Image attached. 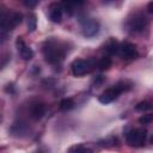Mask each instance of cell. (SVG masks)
Wrapping results in <instances>:
<instances>
[{
  "mask_svg": "<svg viewBox=\"0 0 153 153\" xmlns=\"http://www.w3.org/2000/svg\"><path fill=\"white\" fill-rule=\"evenodd\" d=\"M43 54H44L45 60L49 63H59L60 61L63 60L65 50L62 47H60V44L56 41L50 39L49 42L45 43L43 48Z\"/></svg>",
  "mask_w": 153,
  "mask_h": 153,
  "instance_id": "1",
  "label": "cell"
},
{
  "mask_svg": "<svg viewBox=\"0 0 153 153\" xmlns=\"http://www.w3.org/2000/svg\"><path fill=\"white\" fill-rule=\"evenodd\" d=\"M146 136H147L146 129L136 128V129H131L130 131L127 133L126 141L131 147H141L146 142Z\"/></svg>",
  "mask_w": 153,
  "mask_h": 153,
  "instance_id": "2",
  "label": "cell"
},
{
  "mask_svg": "<svg viewBox=\"0 0 153 153\" xmlns=\"http://www.w3.org/2000/svg\"><path fill=\"white\" fill-rule=\"evenodd\" d=\"M94 66H96V63L92 59H88V60L78 59V60L73 61V63H72V72L75 76H81V75L90 73L94 68Z\"/></svg>",
  "mask_w": 153,
  "mask_h": 153,
  "instance_id": "3",
  "label": "cell"
},
{
  "mask_svg": "<svg viewBox=\"0 0 153 153\" xmlns=\"http://www.w3.org/2000/svg\"><path fill=\"white\" fill-rule=\"evenodd\" d=\"M23 20V16L19 12H11V13H2L1 14V30L10 31L17 25H19Z\"/></svg>",
  "mask_w": 153,
  "mask_h": 153,
  "instance_id": "4",
  "label": "cell"
},
{
  "mask_svg": "<svg viewBox=\"0 0 153 153\" xmlns=\"http://www.w3.org/2000/svg\"><path fill=\"white\" fill-rule=\"evenodd\" d=\"M147 25H148L147 18L143 14H140V13H135L127 22V26L133 32H141L147 27Z\"/></svg>",
  "mask_w": 153,
  "mask_h": 153,
  "instance_id": "5",
  "label": "cell"
},
{
  "mask_svg": "<svg viewBox=\"0 0 153 153\" xmlns=\"http://www.w3.org/2000/svg\"><path fill=\"white\" fill-rule=\"evenodd\" d=\"M81 31L86 37H92L99 31V23L93 18H85L81 20Z\"/></svg>",
  "mask_w": 153,
  "mask_h": 153,
  "instance_id": "6",
  "label": "cell"
},
{
  "mask_svg": "<svg viewBox=\"0 0 153 153\" xmlns=\"http://www.w3.org/2000/svg\"><path fill=\"white\" fill-rule=\"evenodd\" d=\"M118 55L124 59V60H133L135 57H137V49L136 47L133 44V43H129V42H124V43H121L120 44V48H118Z\"/></svg>",
  "mask_w": 153,
  "mask_h": 153,
  "instance_id": "7",
  "label": "cell"
},
{
  "mask_svg": "<svg viewBox=\"0 0 153 153\" xmlns=\"http://www.w3.org/2000/svg\"><path fill=\"white\" fill-rule=\"evenodd\" d=\"M122 92H121V90L116 86V85H114L112 87H109V88H106L100 96H99V98H98V100L102 103V104H109V103H111V102H114L120 94H121Z\"/></svg>",
  "mask_w": 153,
  "mask_h": 153,
  "instance_id": "8",
  "label": "cell"
},
{
  "mask_svg": "<svg viewBox=\"0 0 153 153\" xmlns=\"http://www.w3.org/2000/svg\"><path fill=\"white\" fill-rule=\"evenodd\" d=\"M16 45H17V50L20 55V57L25 61H29L33 57V51L32 49L24 42L23 37H18L17 41H16Z\"/></svg>",
  "mask_w": 153,
  "mask_h": 153,
  "instance_id": "9",
  "label": "cell"
},
{
  "mask_svg": "<svg viewBox=\"0 0 153 153\" xmlns=\"http://www.w3.org/2000/svg\"><path fill=\"white\" fill-rule=\"evenodd\" d=\"M49 18L54 23H60L62 18V7L60 4H51L49 6Z\"/></svg>",
  "mask_w": 153,
  "mask_h": 153,
  "instance_id": "10",
  "label": "cell"
},
{
  "mask_svg": "<svg viewBox=\"0 0 153 153\" xmlns=\"http://www.w3.org/2000/svg\"><path fill=\"white\" fill-rule=\"evenodd\" d=\"M118 48H120V43L117 42V39L115 38H109L108 42L105 43L104 45V50L110 54V55H114V54H118Z\"/></svg>",
  "mask_w": 153,
  "mask_h": 153,
  "instance_id": "11",
  "label": "cell"
},
{
  "mask_svg": "<svg viewBox=\"0 0 153 153\" xmlns=\"http://www.w3.org/2000/svg\"><path fill=\"white\" fill-rule=\"evenodd\" d=\"M45 114V106L42 103H36L31 106V117L35 120H39Z\"/></svg>",
  "mask_w": 153,
  "mask_h": 153,
  "instance_id": "12",
  "label": "cell"
},
{
  "mask_svg": "<svg viewBox=\"0 0 153 153\" xmlns=\"http://www.w3.org/2000/svg\"><path fill=\"white\" fill-rule=\"evenodd\" d=\"M68 153H93V151H92L91 148H88V147H86V146L79 143V145L72 146V147L69 148Z\"/></svg>",
  "mask_w": 153,
  "mask_h": 153,
  "instance_id": "13",
  "label": "cell"
},
{
  "mask_svg": "<svg viewBox=\"0 0 153 153\" xmlns=\"http://www.w3.org/2000/svg\"><path fill=\"white\" fill-rule=\"evenodd\" d=\"M74 100L72 98H63L61 102H60V110L62 111H69L74 108Z\"/></svg>",
  "mask_w": 153,
  "mask_h": 153,
  "instance_id": "14",
  "label": "cell"
},
{
  "mask_svg": "<svg viewBox=\"0 0 153 153\" xmlns=\"http://www.w3.org/2000/svg\"><path fill=\"white\" fill-rule=\"evenodd\" d=\"M153 109V102H149V100H143V102H140L135 105V110L136 111H149Z\"/></svg>",
  "mask_w": 153,
  "mask_h": 153,
  "instance_id": "15",
  "label": "cell"
},
{
  "mask_svg": "<svg viewBox=\"0 0 153 153\" xmlns=\"http://www.w3.org/2000/svg\"><path fill=\"white\" fill-rule=\"evenodd\" d=\"M111 65H112V61H111V59L110 57H102L99 61H98V63H97V66H98V68L100 69V71H106V69H109L110 67H111Z\"/></svg>",
  "mask_w": 153,
  "mask_h": 153,
  "instance_id": "16",
  "label": "cell"
},
{
  "mask_svg": "<svg viewBox=\"0 0 153 153\" xmlns=\"http://www.w3.org/2000/svg\"><path fill=\"white\" fill-rule=\"evenodd\" d=\"M36 26H37L36 16H35L33 13H31V14H29V17H27V30H29L30 32H32V31L36 30Z\"/></svg>",
  "mask_w": 153,
  "mask_h": 153,
  "instance_id": "17",
  "label": "cell"
},
{
  "mask_svg": "<svg viewBox=\"0 0 153 153\" xmlns=\"http://www.w3.org/2000/svg\"><path fill=\"white\" fill-rule=\"evenodd\" d=\"M139 122H140L141 124H149L151 122H153V114L142 115V116L139 118Z\"/></svg>",
  "mask_w": 153,
  "mask_h": 153,
  "instance_id": "18",
  "label": "cell"
},
{
  "mask_svg": "<svg viewBox=\"0 0 153 153\" xmlns=\"http://www.w3.org/2000/svg\"><path fill=\"white\" fill-rule=\"evenodd\" d=\"M37 4H38L37 1H31V0H29V1L25 0V1H24V5H26V6H29V7H33V6H36Z\"/></svg>",
  "mask_w": 153,
  "mask_h": 153,
  "instance_id": "19",
  "label": "cell"
},
{
  "mask_svg": "<svg viewBox=\"0 0 153 153\" xmlns=\"http://www.w3.org/2000/svg\"><path fill=\"white\" fill-rule=\"evenodd\" d=\"M148 10H149V12H151V13H153V1L148 4Z\"/></svg>",
  "mask_w": 153,
  "mask_h": 153,
  "instance_id": "20",
  "label": "cell"
},
{
  "mask_svg": "<svg viewBox=\"0 0 153 153\" xmlns=\"http://www.w3.org/2000/svg\"><path fill=\"white\" fill-rule=\"evenodd\" d=\"M152 142H153V137H152Z\"/></svg>",
  "mask_w": 153,
  "mask_h": 153,
  "instance_id": "21",
  "label": "cell"
}]
</instances>
